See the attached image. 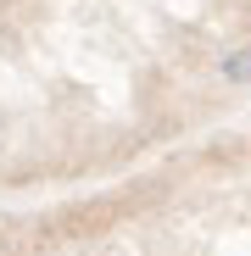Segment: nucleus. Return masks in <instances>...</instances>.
<instances>
[{"mask_svg": "<svg viewBox=\"0 0 251 256\" xmlns=\"http://www.w3.org/2000/svg\"><path fill=\"white\" fill-rule=\"evenodd\" d=\"M240 78L251 0H0V184L123 162Z\"/></svg>", "mask_w": 251, "mask_h": 256, "instance_id": "f257e3e1", "label": "nucleus"}, {"mask_svg": "<svg viewBox=\"0 0 251 256\" xmlns=\"http://www.w3.org/2000/svg\"><path fill=\"white\" fill-rule=\"evenodd\" d=\"M0 256H251V140L201 150L112 200L0 223Z\"/></svg>", "mask_w": 251, "mask_h": 256, "instance_id": "f03ea898", "label": "nucleus"}]
</instances>
